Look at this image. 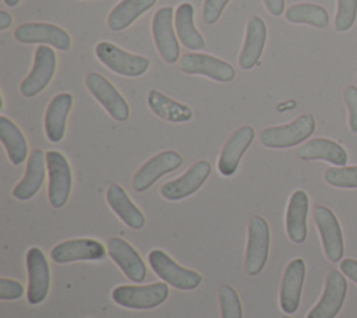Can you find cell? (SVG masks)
I'll use <instances>...</instances> for the list:
<instances>
[{
	"mask_svg": "<svg viewBox=\"0 0 357 318\" xmlns=\"http://www.w3.org/2000/svg\"><path fill=\"white\" fill-rule=\"evenodd\" d=\"M0 141L13 165H21L28 156V144L22 131L7 117H0Z\"/></svg>",
	"mask_w": 357,
	"mask_h": 318,
	"instance_id": "f546056e",
	"label": "cell"
},
{
	"mask_svg": "<svg viewBox=\"0 0 357 318\" xmlns=\"http://www.w3.org/2000/svg\"><path fill=\"white\" fill-rule=\"evenodd\" d=\"M56 66L57 59L54 50L47 45H39L35 52L32 70L20 85L22 96L33 98L39 95L52 81L56 73Z\"/></svg>",
	"mask_w": 357,
	"mask_h": 318,
	"instance_id": "52a82bcc",
	"label": "cell"
},
{
	"mask_svg": "<svg viewBox=\"0 0 357 318\" xmlns=\"http://www.w3.org/2000/svg\"><path fill=\"white\" fill-rule=\"evenodd\" d=\"M271 232L268 222L262 216H252L248 223V241L244 258V269L248 275H258L266 261L269 254Z\"/></svg>",
	"mask_w": 357,
	"mask_h": 318,
	"instance_id": "5b68a950",
	"label": "cell"
},
{
	"mask_svg": "<svg viewBox=\"0 0 357 318\" xmlns=\"http://www.w3.org/2000/svg\"><path fill=\"white\" fill-rule=\"evenodd\" d=\"M266 42V25L261 17H251L247 24L244 45L238 56V66L251 70L259 63Z\"/></svg>",
	"mask_w": 357,
	"mask_h": 318,
	"instance_id": "44dd1931",
	"label": "cell"
},
{
	"mask_svg": "<svg viewBox=\"0 0 357 318\" xmlns=\"http://www.w3.org/2000/svg\"><path fill=\"white\" fill-rule=\"evenodd\" d=\"M314 220L321 234L322 247L325 255L332 262H339L343 257V234L337 218L335 213L322 205H318L314 209Z\"/></svg>",
	"mask_w": 357,
	"mask_h": 318,
	"instance_id": "2e32d148",
	"label": "cell"
},
{
	"mask_svg": "<svg viewBox=\"0 0 357 318\" xmlns=\"http://www.w3.org/2000/svg\"><path fill=\"white\" fill-rule=\"evenodd\" d=\"M173 8H159L152 20V36L160 57L166 63H176L180 56V46L173 29Z\"/></svg>",
	"mask_w": 357,
	"mask_h": 318,
	"instance_id": "7c38bea8",
	"label": "cell"
},
{
	"mask_svg": "<svg viewBox=\"0 0 357 318\" xmlns=\"http://www.w3.org/2000/svg\"><path fill=\"white\" fill-rule=\"evenodd\" d=\"M286 20L293 24H308L317 28H326L329 15L326 10L318 4L300 3L293 4L286 10Z\"/></svg>",
	"mask_w": 357,
	"mask_h": 318,
	"instance_id": "4dcf8cb0",
	"label": "cell"
},
{
	"mask_svg": "<svg viewBox=\"0 0 357 318\" xmlns=\"http://www.w3.org/2000/svg\"><path fill=\"white\" fill-rule=\"evenodd\" d=\"M24 294V286L14 279L0 278V300H17Z\"/></svg>",
	"mask_w": 357,
	"mask_h": 318,
	"instance_id": "d590c367",
	"label": "cell"
},
{
	"mask_svg": "<svg viewBox=\"0 0 357 318\" xmlns=\"http://www.w3.org/2000/svg\"><path fill=\"white\" fill-rule=\"evenodd\" d=\"M229 1L230 0H205L202 7V21L208 25L215 24L220 18Z\"/></svg>",
	"mask_w": 357,
	"mask_h": 318,
	"instance_id": "e575fe53",
	"label": "cell"
},
{
	"mask_svg": "<svg viewBox=\"0 0 357 318\" xmlns=\"http://www.w3.org/2000/svg\"><path fill=\"white\" fill-rule=\"evenodd\" d=\"M255 131L251 126H241L226 141L218 159V170L222 176L230 177L236 173L240 159L250 148Z\"/></svg>",
	"mask_w": 357,
	"mask_h": 318,
	"instance_id": "ac0fdd59",
	"label": "cell"
},
{
	"mask_svg": "<svg viewBox=\"0 0 357 318\" xmlns=\"http://www.w3.org/2000/svg\"><path fill=\"white\" fill-rule=\"evenodd\" d=\"M46 167L49 173L47 197L53 208H61L66 205L73 184L71 167L66 156L59 151L46 152Z\"/></svg>",
	"mask_w": 357,
	"mask_h": 318,
	"instance_id": "8992f818",
	"label": "cell"
},
{
	"mask_svg": "<svg viewBox=\"0 0 357 318\" xmlns=\"http://www.w3.org/2000/svg\"><path fill=\"white\" fill-rule=\"evenodd\" d=\"M315 130V119L312 114H301L294 121L283 126L264 128L259 132V142L264 146L282 149L290 148L305 141Z\"/></svg>",
	"mask_w": 357,
	"mask_h": 318,
	"instance_id": "6da1fadb",
	"label": "cell"
},
{
	"mask_svg": "<svg viewBox=\"0 0 357 318\" xmlns=\"http://www.w3.org/2000/svg\"><path fill=\"white\" fill-rule=\"evenodd\" d=\"M176 33L180 42L190 50H199L205 47L202 35L194 25V7L190 3H181L176 10L174 18Z\"/></svg>",
	"mask_w": 357,
	"mask_h": 318,
	"instance_id": "83f0119b",
	"label": "cell"
},
{
	"mask_svg": "<svg viewBox=\"0 0 357 318\" xmlns=\"http://www.w3.org/2000/svg\"><path fill=\"white\" fill-rule=\"evenodd\" d=\"M156 0H121L107 15V26L120 32L128 28L139 15L148 11Z\"/></svg>",
	"mask_w": 357,
	"mask_h": 318,
	"instance_id": "f1b7e54d",
	"label": "cell"
},
{
	"mask_svg": "<svg viewBox=\"0 0 357 318\" xmlns=\"http://www.w3.org/2000/svg\"><path fill=\"white\" fill-rule=\"evenodd\" d=\"M181 163L183 158L176 151H163L152 156L134 174L131 181L134 191L144 192L152 187L162 176L178 169Z\"/></svg>",
	"mask_w": 357,
	"mask_h": 318,
	"instance_id": "9c48e42d",
	"label": "cell"
},
{
	"mask_svg": "<svg viewBox=\"0 0 357 318\" xmlns=\"http://www.w3.org/2000/svg\"><path fill=\"white\" fill-rule=\"evenodd\" d=\"M178 67L185 74L205 75L219 82H230L236 77V71L231 64L205 53L184 54Z\"/></svg>",
	"mask_w": 357,
	"mask_h": 318,
	"instance_id": "4fadbf2b",
	"label": "cell"
},
{
	"mask_svg": "<svg viewBox=\"0 0 357 318\" xmlns=\"http://www.w3.org/2000/svg\"><path fill=\"white\" fill-rule=\"evenodd\" d=\"M11 22H13L11 15L8 13H6L4 10H1L0 11V31L7 29L11 25Z\"/></svg>",
	"mask_w": 357,
	"mask_h": 318,
	"instance_id": "ab89813d",
	"label": "cell"
},
{
	"mask_svg": "<svg viewBox=\"0 0 357 318\" xmlns=\"http://www.w3.org/2000/svg\"><path fill=\"white\" fill-rule=\"evenodd\" d=\"M211 163L198 160L187 169L180 177L165 183L160 187V195L169 201H180L198 191L211 174Z\"/></svg>",
	"mask_w": 357,
	"mask_h": 318,
	"instance_id": "30bf717a",
	"label": "cell"
},
{
	"mask_svg": "<svg viewBox=\"0 0 357 318\" xmlns=\"http://www.w3.org/2000/svg\"><path fill=\"white\" fill-rule=\"evenodd\" d=\"M85 85L114 120L126 121L128 119L130 106L127 100L107 78L98 73H88L85 75Z\"/></svg>",
	"mask_w": 357,
	"mask_h": 318,
	"instance_id": "ba28073f",
	"label": "cell"
},
{
	"mask_svg": "<svg viewBox=\"0 0 357 318\" xmlns=\"http://www.w3.org/2000/svg\"><path fill=\"white\" fill-rule=\"evenodd\" d=\"M73 106V95L57 93L49 103L45 113V132L50 142H60L66 132L67 116Z\"/></svg>",
	"mask_w": 357,
	"mask_h": 318,
	"instance_id": "603a6c76",
	"label": "cell"
},
{
	"mask_svg": "<svg viewBox=\"0 0 357 318\" xmlns=\"http://www.w3.org/2000/svg\"><path fill=\"white\" fill-rule=\"evenodd\" d=\"M356 82H357V77H356Z\"/></svg>",
	"mask_w": 357,
	"mask_h": 318,
	"instance_id": "7bdbcfd3",
	"label": "cell"
},
{
	"mask_svg": "<svg viewBox=\"0 0 357 318\" xmlns=\"http://www.w3.org/2000/svg\"><path fill=\"white\" fill-rule=\"evenodd\" d=\"M106 201L112 211L120 218L131 229H142L145 225V216L139 211V208L130 199L126 190L113 183L109 186L106 191Z\"/></svg>",
	"mask_w": 357,
	"mask_h": 318,
	"instance_id": "484cf974",
	"label": "cell"
},
{
	"mask_svg": "<svg viewBox=\"0 0 357 318\" xmlns=\"http://www.w3.org/2000/svg\"><path fill=\"white\" fill-rule=\"evenodd\" d=\"M146 100H148L149 109L158 117H160L166 121L185 123V121L191 120V117H192V110L187 105L180 103L156 89L149 91Z\"/></svg>",
	"mask_w": 357,
	"mask_h": 318,
	"instance_id": "4316f807",
	"label": "cell"
},
{
	"mask_svg": "<svg viewBox=\"0 0 357 318\" xmlns=\"http://www.w3.org/2000/svg\"><path fill=\"white\" fill-rule=\"evenodd\" d=\"M3 1H4V4L8 6V7H15V6L20 4L21 0H3Z\"/></svg>",
	"mask_w": 357,
	"mask_h": 318,
	"instance_id": "60d3db41",
	"label": "cell"
},
{
	"mask_svg": "<svg viewBox=\"0 0 357 318\" xmlns=\"http://www.w3.org/2000/svg\"><path fill=\"white\" fill-rule=\"evenodd\" d=\"M308 195L303 190L291 194L286 211V233L293 243L301 244L307 238Z\"/></svg>",
	"mask_w": 357,
	"mask_h": 318,
	"instance_id": "cb8c5ba5",
	"label": "cell"
},
{
	"mask_svg": "<svg viewBox=\"0 0 357 318\" xmlns=\"http://www.w3.org/2000/svg\"><path fill=\"white\" fill-rule=\"evenodd\" d=\"M107 252L130 280L141 283L145 279V262L130 243L120 237H110L107 240Z\"/></svg>",
	"mask_w": 357,
	"mask_h": 318,
	"instance_id": "d6986e66",
	"label": "cell"
},
{
	"mask_svg": "<svg viewBox=\"0 0 357 318\" xmlns=\"http://www.w3.org/2000/svg\"><path fill=\"white\" fill-rule=\"evenodd\" d=\"M272 15H280L284 11V0H262Z\"/></svg>",
	"mask_w": 357,
	"mask_h": 318,
	"instance_id": "f35d334b",
	"label": "cell"
},
{
	"mask_svg": "<svg viewBox=\"0 0 357 318\" xmlns=\"http://www.w3.org/2000/svg\"><path fill=\"white\" fill-rule=\"evenodd\" d=\"M106 248L95 238H73L54 245L50 258L56 264L74 261H99L106 257Z\"/></svg>",
	"mask_w": 357,
	"mask_h": 318,
	"instance_id": "e0dca14e",
	"label": "cell"
},
{
	"mask_svg": "<svg viewBox=\"0 0 357 318\" xmlns=\"http://www.w3.org/2000/svg\"><path fill=\"white\" fill-rule=\"evenodd\" d=\"M297 158L303 160L322 159L336 166H344L347 163V152L344 148L328 138H312L296 149Z\"/></svg>",
	"mask_w": 357,
	"mask_h": 318,
	"instance_id": "d4e9b609",
	"label": "cell"
},
{
	"mask_svg": "<svg viewBox=\"0 0 357 318\" xmlns=\"http://www.w3.org/2000/svg\"><path fill=\"white\" fill-rule=\"evenodd\" d=\"M220 318H243V307L237 292L229 286L222 285L219 289Z\"/></svg>",
	"mask_w": 357,
	"mask_h": 318,
	"instance_id": "1f68e13d",
	"label": "cell"
},
{
	"mask_svg": "<svg viewBox=\"0 0 357 318\" xmlns=\"http://www.w3.org/2000/svg\"><path fill=\"white\" fill-rule=\"evenodd\" d=\"M14 38L21 43H46L59 50H68L71 47V38L63 28L45 24V22H28L21 24L14 31Z\"/></svg>",
	"mask_w": 357,
	"mask_h": 318,
	"instance_id": "9a60e30c",
	"label": "cell"
},
{
	"mask_svg": "<svg viewBox=\"0 0 357 318\" xmlns=\"http://www.w3.org/2000/svg\"><path fill=\"white\" fill-rule=\"evenodd\" d=\"M357 17V0H337V10L335 17V29L344 32L350 29Z\"/></svg>",
	"mask_w": 357,
	"mask_h": 318,
	"instance_id": "836d02e7",
	"label": "cell"
},
{
	"mask_svg": "<svg viewBox=\"0 0 357 318\" xmlns=\"http://www.w3.org/2000/svg\"><path fill=\"white\" fill-rule=\"evenodd\" d=\"M169 296L167 283L156 282L144 286L120 285L112 292L116 304L131 310H149L160 305Z\"/></svg>",
	"mask_w": 357,
	"mask_h": 318,
	"instance_id": "7a4b0ae2",
	"label": "cell"
},
{
	"mask_svg": "<svg viewBox=\"0 0 357 318\" xmlns=\"http://www.w3.org/2000/svg\"><path fill=\"white\" fill-rule=\"evenodd\" d=\"M340 271L347 278H350L351 280H354L357 283V259L346 258V259L340 261Z\"/></svg>",
	"mask_w": 357,
	"mask_h": 318,
	"instance_id": "74e56055",
	"label": "cell"
},
{
	"mask_svg": "<svg viewBox=\"0 0 357 318\" xmlns=\"http://www.w3.org/2000/svg\"><path fill=\"white\" fill-rule=\"evenodd\" d=\"M45 159L46 153L40 149H33L29 153L24 177L13 190V197L20 201H28L40 190L45 180Z\"/></svg>",
	"mask_w": 357,
	"mask_h": 318,
	"instance_id": "7402d4cb",
	"label": "cell"
},
{
	"mask_svg": "<svg viewBox=\"0 0 357 318\" xmlns=\"http://www.w3.org/2000/svg\"><path fill=\"white\" fill-rule=\"evenodd\" d=\"M28 271V292L26 298L29 304H40L50 286V269L43 251L38 247H31L26 252Z\"/></svg>",
	"mask_w": 357,
	"mask_h": 318,
	"instance_id": "5bb4252c",
	"label": "cell"
},
{
	"mask_svg": "<svg viewBox=\"0 0 357 318\" xmlns=\"http://www.w3.org/2000/svg\"><path fill=\"white\" fill-rule=\"evenodd\" d=\"M282 318H290V317H287V315H284V317H282Z\"/></svg>",
	"mask_w": 357,
	"mask_h": 318,
	"instance_id": "b9f144b4",
	"label": "cell"
},
{
	"mask_svg": "<svg viewBox=\"0 0 357 318\" xmlns=\"http://www.w3.org/2000/svg\"><path fill=\"white\" fill-rule=\"evenodd\" d=\"M305 278V262L301 258L291 259L283 273L280 285V308L286 314L297 311L301 298V289Z\"/></svg>",
	"mask_w": 357,
	"mask_h": 318,
	"instance_id": "ffe728a7",
	"label": "cell"
},
{
	"mask_svg": "<svg viewBox=\"0 0 357 318\" xmlns=\"http://www.w3.org/2000/svg\"><path fill=\"white\" fill-rule=\"evenodd\" d=\"M346 293L347 282L343 273L336 269L329 271L326 275L324 293L305 318H335L344 303Z\"/></svg>",
	"mask_w": 357,
	"mask_h": 318,
	"instance_id": "8fae6325",
	"label": "cell"
},
{
	"mask_svg": "<svg viewBox=\"0 0 357 318\" xmlns=\"http://www.w3.org/2000/svg\"><path fill=\"white\" fill-rule=\"evenodd\" d=\"M148 262L152 271L167 285L178 290H192L197 289L202 276L188 268L180 266L172 257H169L163 250L155 248L148 254Z\"/></svg>",
	"mask_w": 357,
	"mask_h": 318,
	"instance_id": "3957f363",
	"label": "cell"
},
{
	"mask_svg": "<svg viewBox=\"0 0 357 318\" xmlns=\"http://www.w3.org/2000/svg\"><path fill=\"white\" fill-rule=\"evenodd\" d=\"M344 103L349 109V126L353 132H357V88L350 85L343 93Z\"/></svg>",
	"mask_w": 357,
	"mask_h": 318,
	"instance_id": "8d00e7d4",
	"label": "cell"
},
{
	"mask_svg": "<svg viewBox=\"0 0 357 318\" xmlns=\"http://www.w3.org/2000/svg\"><path fill=\"white\" fill-rule=\"evenodd\" d=\"M95 54L109 70L126 77H139L146 73L151 64L149 59L132 54L110 42H99L95 46Z\"/></svg>",
	"mask_w": 357,
	"mask_h": 318,
	"instance_id": "277c9868",
	"label": "cell"
},
{
	"mask_svg": "<svg viewBox=\"0 0 357 318\" xmlns=\"http://www.w3.org/2000/svg\"><path fill=\"white\" fill-rule=\"evenodd\" d=\"M324 179L333 187L357 188V166L329 167L326 169Z\"/></svg>",
	"mask_w": 357,
	"mask_h": 318,
	"instance_id": "d6a6232c",
	"label": "cell"
}]
</instances>
